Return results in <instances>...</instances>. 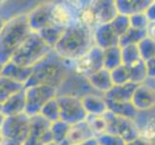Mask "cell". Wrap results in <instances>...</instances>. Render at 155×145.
<instances>
[{
  "mask_svg": "<svg viewBox=\"0 0 155 145\" xmlns=\"http://www.w3.org/2000/svg\"><path fill=\"white\" fill-rule=\"evenodd\" d=\"M57 102L60 107L61 120L69 125L86 120L88 116L79 97L68 95H57Z\"/></svg>",
  "mask_w": 155,
  "mask_h": 145,
  "instance_id": "cell-7",
  "label": "cell"
},
{
  "mask_svg": "<svg viewBox=\"0 0 155 145\" xmlns=\"http://www.w3.org/2000/svg\"><path fill=\"white\" fill-rule=\"evenodd\" d=\"M121 63L127 67H131L142 60L138 46H126L120 47Z\"/></svg>",
  "mask_w": 155,
  "mask_h": 145,
  "instance_id": "cell-32",
  "label": "cell"
},
{
  "mask_svg": "<svg viewBox=\"0 0 155 145\" xmlns=\"http://www.w3.org/2000/svg\"><path fill=\"white\" fill-rule=\"evenodd\" d=\"M2 115L4 117L15 116L21 113H25L26 97L25 88L12 95L1 105Z\"/></svg>",
  "mask_w": 155,
  "mask_h": 145,
  "instance_id": "cell-18",
  "label": "cell"
},
{
  "mask_svg": "<svg viewBox=\"0 0 155 145\" xmlns=\"http://www.w3.org/2000/svg\"><path fill=\"white\" fill-rule=\"evenodd\" d=\"M31 33L27 14L15 16L6 20L0 30V63L2 65L12 59Z\"/></svg>",
  "mask_w": 155,
  "mask_h": 145,
  "instance_id": "cell-3",
  "label": "cell"
},
{
  "mask_svg": "<svg viewBox=\"0 0 155 145\" xmlns=\"http://www.w3.org/2000/svg\"><path fill=\"white\" fill-rule=\"evenodd\" d=\"M56 96L57 89L49 85H35L25 87V113L28 116L40 114L44 105Z\"/></svg>",
  "mask_w": 155,
  "mask_h": 145,
  "instance_id": "cell-6",
  "label": "cell"
},
{
  "mask_svg": "<svg viewBox=\"0 0 155 145\" xmlns=\"http://www.w3.org/2000/svg\"><path fill=\"white\" fill-rule=\"evenodd\" d=\"M98 145H125L126 142L120 136L113 135L110 133H105L95 137Z\"/></svg>",
  "mask_w": 155,
  "mask_h": 145,
  "instance_id": "cell-38",
  "label": "cell"
},
{
  "mask_svg": "<svg viewBox=\"0 0 155 145\" xmlns=\"http://www.w3.org/2000/svg\"><path fill=\"white\" fill-rule=\"evenodd\" d=\"M88 78V81L93 89L99 94L104 95L106 92L114 86L112 82L110 72L106 69H101L99 71L94 73Z\"/></svg>",
  "mask_w": 155,
  "mask_h": 145,
  "instance_id": "cell-24",
  "label": "cell"
},
{
  "mask_svg": "<svg viewBox=\"0 0 155 145\" xmlns=\"http://www.w3.org/2000/svg\"><path fill=\"white\" fill-rule=\"evenodd\" d=\"M54 1H38L27 13L28 23L32 32L38 33L52 24V10Z\"/></svg>",
  "mask_w": 155,
  "mask_h": 145,
  "instance_id": "cell-12",
  "label": "cell"
},
{
  "mask_svg": "<svg viewBox=\"0 0 155 145\" xmlns=\"http://www.w3.org/2000/svg\"><path fill=\"white\" fill-rule=\"evenodd\" d=\"M93 36L94 46L103 50L113 47H119L120 37L117 35L110 23L97 26L93 31Z\"/></svg>",
  "mask_w": 155,
  "mask_h": 145,
  "instance_id": "cell-16",
  "label": "cell"
},
{
  "mask_svg": "<svg viewBox=\"0 0 155 145\" xmlns=\"http://www.w3.org/2000/svg\"><path fill=\"white\" fill-rule=\"evenodd\" d=\"M125 145H153V142L145 140V139H143V138L138 136L137 138L133 139V140H131L129 142H127Z\"/></svg>",
  "mask_w": 155,
  "mask_h": 145,
  "instance_id": "cell-42",
  "label": "cell"
},
{
  "mask_svg": "<svg viewBox=\"0 0 155 145\" xmlns=\"http://www.w3.org/2000/svg\"><path fill=\"white\" fill-rule=\"evenodd\" d=\"M88 8L91 16H92L94 29L98 25L110 23L117 15L115 0L90 1Z\"/></svg>",
  "mask_w": 155,
  "mask_h": 145,
  "instance_id": "cell-13",
  "label": "cell"
},
{
  "mask_svg": "<svg viewBox=\"0 0 155 145\" xmlns=\"http://www.w3.org/2000/svg\"><path fill=\"white\" fill-rule=\"evenodd\" d=\"M51 50L52 48L45 44L38 33L32 32L10 61L21 67L33 68Z\"/></svg>",
  "mask_w": 155,
  "mask_h": 145,
  "instance_id": "cell-4",
  "label": "cell"
},
{
  "mask_svg": "<svg viewBox=\"0 0 155 145\" xmlns=\"http://www.w3.org/2000/svg\"><path fill=\"white\" fill-rule=\"evenodd\" d=\"M104 115L107 120V133L120 136L126 143L139 136L134 120L116 115L109 110Z\"/></svg>",
  "mask_w": 155,
  "mask_h": 145,
  "instance_id": "cell-9",
  "label": "cell"
},
{
  "mask_svg": "<svg viewBox=\"0 0 155 145\" xmlns=\"http://www.w3.org/2000/svg\"><path fill=\"white\" fill-rule=\"evenodd\" d=\"M93 31L91 27L79 21L63 32L53 50L63 60L75 61L94 47Z\"/></svg>",
  "mask_w": 155,
  "mask_h": 145,
  "instance_id": "cell-1",
  "label": "cell"
},
{
  "mask_svg": "<svg viewBox=\"0 0 155 145\" xmlns=\"http://www.w3.org/2000/svg\"><path fill=\"white\" fill-rule=\"evenodd\" d=\"M137 118L141 119V121L134 120L139 137L153 142L155 140V116L147 115V112H139Z\"/></svg>",
  "mask_w": 155,
  "mask_h": 145,
  "instance_id": "cell-21",
  "label": "cell"
},
{
  "mask_svg": "<svg viewBox=\"0 0 155 145\" xmlns=\"http://www.w3.org/2000/svg\"><path fill=\"white\" fill-rule=\"evenodd\" d=\"M64 31H65V29H63L52 23L48 26H46L45 28L41 30L40 32H38V34L45 42V44L53 50V47H55L58 41L60 40Z\"/></svg>",
  "mask_w": 155,
  "mask_h": 145,
  "instance_id": "cell-27",
  "label": "cell"
},
{
  "mask_svg": "<svg viewBox=\"0 0 155 145\" xmlns=\"http://www.w3.org/2000/svg\"><path fill=\"white\" fill-rule=\"evenodd\" d=\"M0 114H2V106L0 105Z\"/></svg>",
  "mask_w": 155,
  "mask_h": 145,
  "instance_id": "cell-50",
  "label": "cell"
},
{
  "mask_svg": "<svg viewBox=\"0 0 155 145\" xmlns=\"http://www.w3.org/2000/svg\"><path fill=\"white\" fill-rule=\"evenodd\" d=\"M5 22H6V19H4L1 16H0V30L2 29V27H3V25L5 24Z\"/></svg>",
  "mask_w": 155,
  "mask_h": 145,
  "instance_id": "cell-46",
  "label": "cell"
},
{
  "mask_svg": "<svg viewBox=\"0 0 155 145\" xmlns=\"http://www.w3.org/2000/svg\"><path fill=\"white\" fill-rule=\"evenodd\" d=\"M149 22H155V1H151L145 12Z\"/></svg>",
  "mask_w": 155,
  "mask_h": 145,
  "instance_id": "cell-41",
  "label": "cell"
},
{
  "mask_svg": "<svg viewBox=\"0 0 155 145\" xmlns=\"http://www.w3.org/2000/svg\"><path fill=\"white\" fill-rule=\"evenodd\" d=\"M131 103L139 112H148L155 109V88L147 82L137 85Z\"/></svg>",
  "mask_w": 155,
  "mask_h": 145,
  "instance_id": "cell-15",
  "label": "cell"
},
{
  "mask_svg": "<svg viewBox=\"0 0 155 145\" xmlns=\"http://www.w3.org/2000/svg\"><path fill=\"white\" fill-rule=\"evenodd\" d=\"M97 93L93 89L88 78L76 74L71 70L62 84L57 89V95H68L82 98L88 94Z\"/></svg>",
  "mask_w": 155,
  "mask_h": 145,
  "instance_id": "cell-10",
  "label": "cell"
},
{
  "mask_svg": "<svg viewBox=\"0 0 155 145\" xmlns=\"http://www.w3.org/2000/svg\"><path fill=\"white\" fill-rule=\"evenodd\" d=\"M23 88H25L23 84L15 82L14 80L0 74V105H2L11 96L22 90Z\"/></svg>",
  "mask_w": 155,
  "mask_h": 145,
  "instance_id": "cell-26",
  "label": "cell"
},
{
  "mask_svg": "<svg viewBox=\"0 0 155 145\" xmlns=\"http://www.w3.org/2000/svg\"><path fill=\"white\" fill-rule=\"evenodd\" d=\"M130 27L139 29V30H147L149 24V20L147 19L145 13H139L132 15L129 17Z\"/></svg>",
  "mask_w": 155,
  "mask_h": 145,
  "instance_id": "cell-39",
  "label": "cell"
},
{
  "mask_svg": "<svg viewBox=\"0 0 155 145\" xmlns=\"http://www.w3.org/2000/svg\"><path fill=\"white\" fill-rule=\"evenodd\" d=\"M69 63L73 72L85 78H89L91 74L104 68L103 50L94 46L85 55Z\"/></svg>",
  "mask_w": 155,
  "mask_h": 145,
  "instance_id": "cell-8",
  "label": "cell"
},
{
  "mask_svg": "<svg viewBox=\"0 0 155 145\" xmlns=\"http://www.w3.org/2000/svg\"><path fill=\"white\" fill-rule=\"evenodd\" d=\"M112 28L117 33V35L120 37L124 35L125 32L130 28V22H129V17L124 15L117 14L116 18L110 22Z\"/></svg>",
  "mask_w": 155,
  "mask_h": 145,
  "instance_id": "cell-37",
  "label": "cell"
},
{
  "mask_svg": "<svg viewBox=\"0 0 155 145\" xmlns=\"http://www.w3.org/2000/svg\"><path fill=\"white\" fill-rule=\"evenodd\" d=\"M130 71V82L133 84H142L147 82V72L146 68V63L145 61H139L135 65L129 67Z\"/></svg>",
  "mask_w": 155,
  "mask_h": 145,
  "instance_id": "cell-33",
  "label": "cell"
},
{
  "mask_svg": "<svg viewBox=\"0 0 155 145\" xmlns=\"http://www.w3.org/2000/svg\"><path fill=\"white\" fill-rule=\"evenodd\" d=\"M120 47H113L103 50V66L104 69L112 71L117 66L121 65Z\"/></svg>",
  "mask_w": 155,
  "mask_h": 145,
  "instance_id": "cell-29",
  "label": "cell"
},
{
  "mask_svg": "<svg viewBox=\"0 0 155 145\" xmlns=\"http://www.w3.org/2000/svg\"><path fill=\"white\" fill-rule=\"evenodd\" d=\"M2 68H3V65L0 63V74H1V72H2Z\"/></svg>",
  "mask_w": 155,
  "mask_h": 145,
  "instance_id": "cell-49",
  "label": "cell"
},
{
  "mask_svg": "<svg viewBox=\"0 0 155 145\" xmlns=\"http://www.w3.org/2000/svg\"><path fill=\"white\" fill-rule=\"evenodd\" d=\"M97 140H95V138L94 139H91L89 141H86V142H83V143H80V144H75V145H97Z\"/></svg>",
  "mask_w": 155,
  "mask_h": 145,
  "instance_id": "cell-44",
  "label": "cell"
},
{
  "mask_svg": "<svg viewBox=\"0 0 155 145\" xmlns=\"http://www.w3.org/2000/svg\"><path fill=\"white\" fill-rule=\"evenodd\" d=\"M143 61H147L155 57V42L147 36L137 45Z\"/></svg>",
  "mask_w": 155,
  "mask_h": 145,
  "instance_id": "cell-36",
  "label": "cell"
},
{
  "mask_svg": "<svg viewBox=\"0 0 155 145\" xmlns=\"http://www.w3.org/2000/svg\"><path fill=\"white\" fill-rule=\"evenodd\" d=\"M88 115H104L108 111L107 102L102 94L92 93L81 98Z\"/></svg>",
  "mask_w": 155,
  "mask_h": 145,
  "instance_id": "cell-19",
  "label": "cell"
},
{
  "mask_svg": "<svg viewBox=\"0 0 155 145\" xmlns=\"http://www.w3.org/2000/svg\"><path fill=\"white\" fill-rule=\"evenodd\" d=\"M6 141H7V139L5 138V136H3L2 132L0 131V145H4L5 143H6Z\"/></svg>",
  "mask_w": 155,
  "mask_h": 145,
  "instance_id": "cell-45",
  "label": "cell"
},
{
  "mask_svg": "<svg viewBox=\"0 0 155 145\" xmlns=\"http://www.w3.org/2000/svg\"><path fill=\"white\" fill-rule=\"evenodd\" d=\"M4 116L2 114H0V130H1V127H2V124H3V121H4Z\"/></svg>",
  "mask_w": 155,
  "mask_h": 145,
  "instance_id": "cell-47",
  "label": "cell"
},
{
  "mask_svg": "<svg viewBox=\"0 0 155 145\" xmlns=\"http://www.w3.org/2000/svg\"><path fill=\"white\" fill-rule=\"evenodd\" d=\"M71 63L63 60L54 50H51L44 59L32 69V74L25 87L35 85H49L56 89L71 72Z\"/></svg>",
  "mask_w": 155,
  "mask_h": 145,
  "instance_id": "cell-2",
  "label": "cell"
},
{
  "mask_svg": "<svg viewBox=\"0 0 155 145\" xmlns=\"http://www.w3.org/2000/svg\"><path fill=\"white\" fill-rule=\"evenodd\" d=\"M136 84L128 82L122 85H114L108 92H106L103 96L107 102H131V98L135 88Z\"/></svg>",
  "mask_w": 155,
  "mask_h": 145,
  "instance_id": "cell-23",
  "label": "cell"
},
{
  "mask_svg": "<svg viewBox=\"0 0 155 145\" xmlns=\"http://www.w3.org/2000/svg\"><path fill=\"white\" fill-rule=\"evenodd\" d=\"M30 126V116L21 113L15 116L5 117L1 131L8 141L23 145L28 137Z\"/></svg>",
  "mask_w": 155,
  "mask_h": 145,
  "instance_id": "cell-5",
  "label": "cell"
},
{
  "mask_svg": "<svg viewBox=\"0 0 155 145\" xmlns=\"http://www.w3.org/2000/svg\"><path fill=\"white\" fill-rule=\"evenodd\" d=\"M110 72V76L113 85H122L130 82V71L129 67L124 64L117 66Z\"/></svg>",
  "mask_w": 155,
  "mask_h": 145,
  "instance_id": "cell-35",
  "label": "cell"
},
{
  "mask_svg": "<svg viewBox=\"0 0 155 145\" xmlns=\"http://www.w3.org/2000/svg\"><path fill=\"white\" fill-rule=\"evenodd\" d=\"M68 129H69V124H68V123L64 122L62 120L51 123L50 132L52 136V140L58 144L63 145L64 141H65V139L67 137Z\"/></svg>",
  "mask_w": 155,
  "mask_h": 145,
  "instance_id": "cell-34",
  "label": "cell"
},
{
  "mask_svg": "<svg viewBox=\"0 0 155 145\" xmlns=\"http://www.w3.org/2000/svg\"><path fill=\"white\" fill-rule=\"evenodd\" d=\"M151 0H115L117 14L130 17L132 15L145 13Z\"/></svg>",
  "mask_w": 155,
  "mask_h": 145,
  "instance_id": "cell-22",
  "label": "cell"
},
{
  "mask_svg": "<svg viewBox=\"0 0 155 145\" xmlns=\"http://www.w3.org/2000/svg\"><path fill=\"white\" fill-rule=\"evenodd\" d=\"M107 105H108V110L112 113L127 118V119L135 120L139 114V111L135 109L131 102H121V103L107 102Z\"/></svg>",
  "mask_w": 155,
  "mask_h": 145,
  "instance_id": "cell-25",
  "label": "cell"
},
{
  "mask_svg": "<svg viewBox=\"0 0 155 145\" xmlns=\"http://www.w3.org/2000/svg\"><path fill=\"white\" fill-rule=\"evenodd\" d=\"M32 69L33 68L21 67V66L17 65V64H15L12 61H9L3 65L1 74L14 80L15 82L23 84L25 87V84L27 83V81L31 77Z\"/></svg>",
  "mask_w": 155,
  "mask_h": 145,
  "instance_id": "cell-20",
  "label": "cell"
},
{
  "mask_svg": "<svg viewBox=\"0 0 155 145\" xmlns=\"http://www.w3.org/2000/svg\"><path fill=\"white\" fill-rule=\"evenodd\" d=\"M79 22V11L74 8L71 1H54L52 10V23L63 29Z\"/></svg>",
  "mask_w": 155,
  "mask_h": 145,
  "instance_id": "cell-14",
  "label": "cell"
},
{
  "mask_svg": "<svg viewBox=\"0 0 155 145\" xmlns=\"http://www.w3.org/2000/svg\"><path fill=\"white\" fill-rule=\"evenodd\" d=\"M147 36L155 42V22H149L147 28Z\"/></svg>",
  "mask_w": 155,
  "mask_h": 145,
  "instance_id": "cell-43",
  "label": "cell"
},
{
  "mask_svg": "<svg viewBox=\"0 0 155 145\" xmlns=\"http://www.w3.org/2000/svg\"><path fill=\"white\" fill-rule=\"evenodd\" d=\"M147 37V30H139L130 27L125 33L120 37L119 47H126V46H137L142 40Z\"/></svg>",
  "mask_w": 155,
  "mask_h": 145,
  "instance_id": "cell-28",
  "label": "cell"
},
{
  "mask_svg": "<svg viewBox=\"0 0 155 145\" xmlns=\"http://www.w3.org/2000/svg\"><path fill=\"white\" fill-rule=\"evenodd\" d=\"M85 121L93 132L94 137L107 133V120L105 115H88Z\"/></svg>",
  "mask_w": 155,
  "mask_h": 145,
  "instance_id": "cell-31",
  "label": "cell"
},
{
  "mask_svg": "<svg viewBox=\"0 0 155 145\" xmlns=\"http://www.w3.org/2000/svg\"><path fill=\"white\" fill-rule=\"evenodd\" d=\"M97 145H98V144H97Z\"/></svg>",
  "mask_w": 155,
  "mask_h": 145,
  "instance_id": "cell-51",
  "label": "cell"
},
{
  "mask_svg": "<svg viewBox=\"0 0 155 145\" xmlns=\"http://www.w3.org/2000/svg\"><path fill=\"white\" fill-rule=\"evenodd\" d=\"M45 145H60V144H58V143H56V142H54V141H51V142L47 143V144H45Z\"/></svg>",
  "mask_w": 155,
  "mask_h": 145,
  "instance_id": "cell-48",
  "label": "cell"
},
{
  "mask_svg": "<svg viewBox=\"0 0 155 145\" xmlns=\"http://www.w3.org/2000/svg\"><path fill=\"white\" fill-rule=\"evenodd\" d=\"M95 138L93 132L91 131L86 121H82L76 124L69 125L67 137L63 145H75L89 141Z\"/></svg>",
  "mask_w": 155,
  "mask_h": 145,
  "instance_id": "cell-17",
  "label": "cell"
},
{
  "mask_svg": "<svg viewBox=\"0 0 155 145\" xmlns=\"http://www.w3.org/2000/svg\"><path fill=\"white\" fill-rule=\"evenodd\" d=\"M51 123L40 114L30 116L28 137L23 145H45L52 140Z\"/></svg>",
  "mask_w": 155,
  "mask_h": 145,
  "instance_id": "cell-11",
  "label": "cell"
},
{
  "mask_svg": "<svg viewBox=\"0 0 155 145\" xmlns=\"http://www.w3.org/2000/svg\"><path fill=\"white\" fill-rule=\"evenodd\" d=\"M145 63L148 78H155V57L149 59Z\"/></svg>",
  "mask_w": 155,
  "mask_h": 145,
  "instance_id": "cell-40",
  "label": "cell"
},
{
  "mask_svg": "<svg viewBox=\"0 0 155 145\" xmlns=\"http://www.w3.org/2000/svg\"><path fill=\"white\" fill-rule=\"evenodd\" d=\"M40 115H41L50 123H54L56 121L61 120L60 118V107H59V104L57 102L56 97L50 100L49 102L44 105V107L40 111Z\"/></svg>",
  "mask_w": 155,
  "mask_h": 145,
  "instance_id": "cell-30",
  "label": "cell"
}]
</instances>
